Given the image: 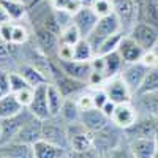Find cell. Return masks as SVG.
<instances>
[{
	"label": "cell",
	"mask_w": 158,
	"mask_h": 158,
	"mask_svg": "<svg viewBox=\"0 0 158 158\" xmlns=\"http://www.w3.org/2000/svg\"><path fill=\"white\" fill-rule=\"evenodd\" d=\"M118 32L123 33L122 22H120V19L117 18L115 13H112V15H109V16H103V18L98 19L95 29L92 30V33L87 36V40L90 41V44L94 46L95 54H97L98 46L104 41V40L109 38V36L114 35V33H118Z\"/></svg>",
	"instance_id": "cell-1"
},
{
	"label": "cell",
	"mask_w": 158,
	"mask_h": 158,
	"mask_svg": "<svg viewBox=\"0 0 158 158\" xmlns=\"http://www.w3.org/2000/svg\"><path fill=\"white\" fill-rule=\"evenodd\" d=\"M41 139L49 141L52 144H57V146L70 150L67 123H65L59 115H51L49 118L43 120V136H41Z\"/></svg>",
	"instance_id": "cell-2"
},
{
	"label": "cell",
	"mask_w": 158,
	"mask_h": 158,
	"mask_svg": "<svg viewBox=\"0 0 158 158\" xmlns=\"http://www.w3.org/2000/svg\"><path fill=\"white\" fill-rule=\"evenodd\" d=\"M68 131V142H70V150L82 152L95 147V133L87 130L81 122H74L67 125Z\"/></svg>",
	"instance_id": "cell-3"
},
{
	"label": "cell",
	"mask_w": 158,
	"mask_h": 158,
	"mask_svg": "<svg viewBox=\"0 0 158 158\" xmlns=\"http://www.w3.org/2000/svg\"><path fill=\"white\" fill-rule=\"evenodd\" d=\"M33 25V36L36 41V48L46 54L48 57L54 59L57 57V51L60 46V38L57 33H54L52 30H49L48 27L41 24H32Z\"/></svg>",
	"instance_id": "cell-4"
},
{
	"label": "cell",
	"mask_w": 158,
	"mask_h": 158,
	"mask_svg": "<svg viewBox=\"0 0 158 158\" xmlns=\"http://www.w3.org/2000/svg\"><path fill=\"white\" fill-rule=\"evenodd\" d=\"M156 133H158V115L139 114L138 120L128 130H125V138L127 139H139V138L153 139Z\"/></svg>",
	"instance_id": "cell-5"
},
{
	"label": "cell",
	"mask_w": 158,
	"mask_h": 158,
	"mask_svg": "<svg viewBox=\"0 0 158 158\" xmlns=\"http://www.w3.org/2000/svg\"><path fill=\"white\" fill-rule=\"evenodd\" d=\"M32 112L24 108L19 114L16 115H11L8 118H3L0 120V125H2V135H0V144H6L10 141H15L16 135L21 131V128L27 123L30 118H32Z\"/></svg>",
	"instance_id": "cell-6"
},
{
	"label": "cell",
	"mask_w": 158,
	"mask_h": 158,
	"mask_svg": "<svg viewBox=\"0 0 158 158\" xmlns=\"http://www.w3.org/2000/svg\"><path fill=\"white\" fill-rule=\"evenodd\" d=\"M125 131L120 130L117 125H114L112 122H109L106 127H104L103 130L97 131L95 133V147L104 153L108 152L109 149L118 146L122 141H125Z\"/></svg>",
	"instance_id": "cell-7"
},
{
	"label": "cell",
	"mask_w": 158,
	"mask_h": 158,
	"mask_svg": "<svg viewBox=\"0 0 158 158\" xmlns=\"http://www.w3.org/2000/svg\"><path fill=\"white\" fill-rule=\"evenodd\" d=\"M114 13L122 22L123 33L127 35L138 22V0H112Z\"/></svg>",
	"instance_id": "cell-8"
},
{
	"label": "cell",
	"mask_w": 158,
	"mask_h": 158,
	"mask_svg": "<svg viewBox=\"0 0 158 158\" xmlns=\"http://www.w3.org/2000/svg\"><path fill=\"white\" fill-rule=\"evenodd\" d=\"M127 35H130L141 48H144L146 51L153 49L158 44V29L152 27V25H149L146 22H141V21H138Z\"/></svg>",
	"instance_id": "cell-9"
},
{
	"label": "cell",
	"mask_w": 158,
	"mask_h": 158,
	"mask_svg": "<svg viewBox=\"0 0 158 158\" xmlns=\"http://www.w3.org/2000/svg\"><path fill=\"white\" fill-rule=\"evenodd\" d=\"M103 89L106 90L109 100L114 101L115 104H118V103H127V101H133V98H135L133 92L130 90V87L127 85V82L122 79L120 74L106 79V82H104Z\"/></svg>",
	"instance_id": "cell-10"
},
{
	"label": "cell",
	"mask_w": 158,
	"mask_h": 158,
	"mask_svg": "<svg viewBox=\"0 0 158 158\" xmlns=\"http://www.w3.org/2000/svg\"><path fill=\"white\" fill-rule=\"evenodd\" d=\"M138 117H139V111L136 108L135 101H127V103H118L115 106L111 122L125 131L138 120Z\"/></svg>",
	"instance_id": "cell-11"
},
{
	"label": "cell",
	"mask_w": 158,
	"mask_h": 158,
	"mask_svg": "<svg viewBox=\"0 0 158 158\" xmlns=\"http://www.w3.org/2000/svg\"><path fill=\"white\" fill-rule=\"evenodd\" d=\"M147 73H149V68L146 65H142L141 62H135V63H125L120 71V76L130 87V90L133 92V95H136Z\"/></svg>",
	"instance_id": "cell-12"
},
{
	"label": "cell",
	"mask_w": 158,
	"mask_h": 158,
	"mask_svg": "<svg viewBox=\"0 0 158 158\" xmlns=\"http://www.w3.org/2000/svg\"><path fill=\"white\" fill-rule=\"evenodd\" d=\"M59 68L63 74H67L76 81L85 82L89 81V76L92 73V63L90 62H79V60H56Z\"/></svg>",
	"instance_id": "cell-13"
},
{
	"label": "cell",
	"mask_w": 158,
	"mask_h": 158,
	"mask_svg": "<svg viewBox=\"0 0 158 158\" xmlns=\"http://www.w3.org/2000/svg\"><path fill=\"white\" fill-rule=\"evenodd\" d=\"M59 67V65H57ZM52 84H56L59 87V90L63 94L65 98H74L76 95H79L82 90H85L89 85L85 82H81V81H76V79L67 76V74H63L62 70L59 68L54 79H52Z\"/></svg>",
	"instance_id": "cell-14"
},
{
	"label": "cell",
	"mask_w": 158,
	"mask_h": 158,
	"mask_svg": "<svg viewBox=\"0 0 158 158\" xmlns=\"http://www.w3.org/2000/svg\"><path fill=\"white\" fill-rule=\"evenodd\" d=\"M98 19H100V16L94 11V8H90V6H82L77 13L73 15V24L77 27V30L81 32L82 38H87L92 33V30L95 29Z\"/></svg>",
	"instance_id": "cell-15"
},
{
	"label": "cell",
	"mask_w": 158,
	"mask_h": 158,
	"mask_svg": "<svg viewBox=\"0 0 158 158\" xmlns=\"http://www.w3.org/2000/svg\"><path fill=\"white\" fill-rule=\"evenodd\" d=\"M49 84V82H48ZM48 84L38 85L35 87V94H33V100L30 103V106L27 108L33 117L41 118V120H46V118L51 117L49 112V104H48Z\"/></svg>",
	"instance_id": "cell-16"
},
{
	"label": "cell",
	"mask_w": 158,
	"mask_h": 158,
	"mask_svg": "<svg viewBox=\"0 0 158 158\" xmlns=\"http://www.w3.org/2000/svg\"><path fill=\"white\" fill-rule=\"evenodd\" d=\"M41 136H43V120L41 118H36V117H32L30 120L21 128V131L16 135L15 141L33 146L36 141L41 139Z\"/></svg>",
	"instance_id": "cell-17"
},
{
	"label": "cell",
	"mask_w": 158,
	"mask_h": 158,
	"mask_svg": "<svg viewBox=\"0 0 158 158\" xmlns=\"http://www.w3.org/2000/svg\"><path fill=\"white\" fill-rule=\"evenodd\" d=\"M118 54L122 56L125 63H135V62H141L142 54L146 52V49L141 48L130 35H123L120 44H118Z\"/></svg>",
	"instance_id": "cell-18"
},
{
	"label": "cell",
	"mask_w": 158,
	"mask_h": 158,
	"mask_svg": "<svg viewBox=\"0 0 158 158\" xmlns=\"http://www.w3.org/2000/svg\"><path fill=\"white\" fill-rule=\"evenodd\" d=\"M79 122H81L87 130L97 133V131L103 130L104 127L111 122V118H108L106 115H104L101 109L92 108V109H89V111H82V112H81V118H79Z\"/></svg>",
	"instance_id": "cell-19"
},
{
	"label": "cell",
	"mask_w": 158,
	"mask_h": 158,
	"mask_svg": "<svg viewBox=\"0 0 158 158\" xmlns=\"http://www.w3.org/2000/svg\"><path fill=\"white\" fill-rule=\"evenodd\" d=\"M0 158H33V147L18 141L0 144Z\"/></svg>",
	"instance_id": "cell-20"
},
{
	"label": "cell",
	"mask_w": 158,
	"mask_h": 158,
	"mask_svg": "<svg viewBox=\"0 0 158 158\" xmlns=\"http://www.w3.org/2000/svg\"><path fill=\"white\" fill-rule=\"evenodd\" d=\"M32 147H33V158H65L68 153L67 149L44 139L36 141Z\"/></svg>",
	"instance_id": "cell-21"
},
{
	"label": "cell",
	"mask_w": 158,
	"mask_h": 158,
	"mask_svg": "<svg viewBox=\"0 0 158 158\" xmlns=\"http://www.w3.org/2000/svg\"><path fill=\"white\" fill-rule=\"evenodd\" d=\"M138 21L158 29V0H138Z\"/></svg>",
	"instance_id": "cell-22"
},
{
	"label": "cell",
	"mask_w": 158,
	"mask_h": 158,
	"mask_svg": "<svg viewBox=\"0 0 158 158\" xmlns=\"http://www.w3.org/2000/svg\"><path fill=\"white\" fill-rule=\"evenodd\" d=\"M16 71L29 82V85L32 87H38V85H43V84H48V77L40 71L35 65L29 63V62H24V63H19Z\"/></svg>",
	"instance_id": "cell-23"
},
{
	"label": "cell",
	"mask_w": 158,
	"mask_h": 158,
	"mask_svg": "<svg viewBox=\"0 0 158 158\" xmlns=\"http://www.w3.org/2000/svg\"><path fill=\"white\" fill-rule=\"evenodd\" d=\"M130 149L136 158H153L156 153L155 141L149 138H139V139H128Z\"/></svg>",
	"instance_id": "cell-24"
},
{
	"label": "cell",
	"mask_w": 158,
	"mask_h": 158,
	"mask_svg": "<svg viewBox=\"0 0 158 158\" xmlns=\"http://www.w3.org/2000/svg\"><path fill=\"white\" fill-rule=\"evenodd\" d=\"M139 114H150L158 115V92H150V94H141L135 95L133 98Z\"/></svg>",
	"instance_id": "cell-25"
},
{
	"label": "cell",
	"mask_w": 158,
	"mask_h": 158,
	"mask_svg": "<svg viewBox=\"0 0 158 158\" xmlns=\"http://www.w3.org/2000/svg\"><path fill=\"white\" fill-rule=\"evenodd\" d=\"M0 6L6 11L10 21L13 22H21L24 18L29 16V6L19 0H0Z\"/></svg>",
	"instance_id": "cell-26"
},
{
	"label": "cell",
	"mask_w": 158,
	"mask_h": 158,
	"mask_svg": "<svg viewBox=\"0 0 158 158\" xmlns=\"http://www.w3.org/2000/svg\"><path fill=\"white\" fill-rule=\"evenodd\" d=\"M22 104L18 101L15 94H8L0 97V120L3 118H8L11 115H16L22 111Z\"/></svg>",
	"instance_id": "cell-27"
},
{
	"label": "cell",
	"mask_w": 158,
	"mask_h": 158,
	"mask_svg": "<svg viewBox=\"0 0 158 158\" xmlns=\"http://www.w3.org/2000/svg\"><path fill=\"white\" fill-rule=\"evenodd\" d=\"M101 57L104 59V70H103V73H104V76H106V79L120 74L125 62H123L122 56L118 54V51L111 52V54H108V56H101Z\"/></svg>",
	"instance_id": "cell-28"
},
{
	"label": "cell",
	"mask_w": 158,
	"mask_h": 158,
	"mask_svg": "<svg viewBox=\"0 0 158 158\" xmlns=\"http://www.w3.org/2000/svg\"><path fill=\"white\" fill-rule=\"evenodd\" d=\"M65 98L63 94L59 90V87L56 84L49 82L48 84V104H49V112L51 115H59L60 114V109L65 103Z\"/></svg>",
	"instance_id": "cell-29"
},
{
	"label": "cell",
	"mask_w": 158,
	"mask_h": 158,
	"mask_svg": "<svg viewBox=\"0 0 158 158\" xmlns=\"http://www.w3.org/2000/svg\"><path fill=\"white\" fill-rule=\"evenodd\" d=\"M95 49L90 44L87 38H81L79 41L73 46V59L79 62H92L95 57Z\"/></svg>",
	"instance_id": "cell-30"
},
{
	"label": "cell",
	"mask_w": 158,
	"mask_h": 158,
	"mask_svg": "<svg viewBox=\"0 0 158 158\" xmlns=\"http://www.w3.org/2000/svg\"><path fill=\"white\" fill-rule=\"evenodd\" d=\"M59 117H60L67 125H68V123L79 122V118H81V109L77 108L74 98H67V100H65L63 106H62V109H60Z\"/></svg>",
	"instance_id": "cell-31"
},
{
	"label": "cell",
	"mask_w": 158,
	"mask_h": 158,
	"mask_svg": "<svg viewBox=\"0 0 158 158\" xmlns=\"http://www.w3.org/2000/svg\"><path fill=\"white\" fill-rule=\"evenodd\" d=\"M30 30L25 24L22 22H15V27H13V36H11V43L15 46H24L30 41Z\"/></svg>",
	"instance_id": "cell-32"
},
{
	"label": "cell",
	"mask_w": 158,
	"mask_h": 158,
	"mask_svg": "<svg viewBox=\"0 0 158 158\" xmlns=\"http://www.w3.org/2000/svg\"><path fill=\"white\" fill-rule=\"evenodd\" d=\"M123 35H125V33L118 32V33H114V35H111L109 38H106V40H104V41L98 46L97 56H108V54H111V52H115V51L118 49V44H120Z\"/></svg>",
	"instance_id": "cell-33"
},
{
	"label": "cell",
	"mask_w": 158,
	"mask_h": 158,
	"mask_svg": "<svg viewBox=\"0 0 158 158\" xmlns=\"http://www.w3.org/2000/svg\"><path fill=\"white\" fill-rule=\"evenodd\" d=\"M150 92H158V67L149 70V73H147L146 79L142 81V84H141L136 95L150 94Z\"/></svg>",
	"instance_id": "cell-34"
},
{
	"label": "cell",
	"mask_w": 158,
	"mask_h": 158,
	"mask_svg": "<svg viewBox=\"0 0 158 158\" xmlns=\"http://www.w3.org/2000/svg\"><path fill=\"white\" fill-rule=\"evenodd\" d=\"M59 38H60V43H62V44L74 46L79 40L82 38V35H81V32L77 30V27H76L74 24H70V25H67L65 29H62Z\"/></svg>",
	"instance_id": "cell-35"
},
{
	"label": "cell",
	"mask_w": 158,
	"mask_h": 158,
	"mask_svg": "<svg viewBox=\"0 0 158 158\" xmlns=\"http://www.w3.org/2000/svg\"><path fill=\"white\" fill-rule=\"evenodd\" d=\"M103 156H104V158H136V156L133 155V152H131V149H130L128 139L122 141L118 146L109 149L108 152H104Z\"/></svg>",
	"instance_id": "cell-36"
},
{
	"label": "cell",
	"mask_w": 158,
	"mask_h": 158,
	"mask_svg": "<svg viewBox=\"0 0 158 158\" xmlns=\"http://www.w3.org/2000/svg\"><path fill=\"white\" fill-rule=\"evenodd\" d=\"M51 5L56 10H63L70 13V15H74V13H77L82 8L79 0H51Z\"/></svg>",
	"instance_id": "cell-37"
},
{
	"label": "cell",
	"mask_w": 158,
	"mask_h": 158,
	"mask_svg": "<svg viewBox=\"0 0 158 158\" xmlns=\"http://www.w3.org/2000/svg\"><path fill=\"white\" fill-rule=\"evenodd\" d=\"M74 100H76L77 108L81 109V112H82V111H89V109H92V108H95V104H94V97H92V89H89V87H87L85 90H82L79 95H76Z\"/></svg>",
	"instance_id": "cell-38"
},
{
	"label": "cell",
	"mask_w": 158,
	"mask_h": 158,
	"mask_svg": "<svg viewBox=\"0 0 158 158\" xmlns=\"http://www.w3.org/2000/svg\"><path fill=\"white\" fill-rule=\"evenodd\" d=\"M10 87H11V94H16V92H19L25 87H32V85H29V82L16 70H11L10 71Z\"/></svg>",
	"instance_id": "cell-39"
},
{
	"label": "cell",
	"mask_w": 158,
	"mask_h": 158,
	"mask_svg": "<svg viewBox=\"0 0 158 158\" xmlns=\"http://www.w3.org/2000/svg\"><path fill=\"white\" fill-rule=\"evenodd\" d=\"M16 46L13 43H8L5 40L0 38V68H3V63L13 59V54H15Z\"/></svg>",
	"instance_id": "cell-40"
},
{
	"label": "cell",
	"mask_w": 158,
	"mask_h": 158,
	"mask_svg": "<svg viewBox=\"0 0 158 158\" xmlns=\"http://www.w3.org/2000/svg\"><path fill=\"white\" fill-rule=\"evenodd\" d=\"M94 11L97 13V15L100 18L103 16H109L114 13V5H112V0H95L94 3Z\"/></svg>",
	"instance_id": "cell-41"
},
{
	"label": "cell",
	"mask_w": 158,
	"mask_h": 158,
	"mask_svg": "<svg viewBox=\"0 0 158 158\" xmlns=\"http://www.w3.org/2000/svg\"><path fill=\"white\" fill-rule=\"evenodd\" d=\"M33 94H35V87H25V89L16 92L15 95H16L18 101L22 104V108H29L33 100Z\"/></svg>",
	"instance_id": "cell-42"
},
{
	"label": "cell",
	"mask_w": 158,
	"mask_h": 158,
	"mask_svg": "<svg viewBox=\"0 0 158 158\" xmlns=\"http://www.w3.org/2000/svg\"><path fill=\"white\" fill-rule=\"evenodd\" d=\"M103 153L94 147V149H89V150H82V152H76V150H68L67 158H101Z\"/></svg>",
	"instance_id": "cell-43"
},
{
	"label": "cell",
	"mask_w": 158,
	"mask_h": 158,
	"mask_svg": "<svg viewBox=\"0 0 158 158\" xmlns=\"http://www.w3.org/2000/svg\"><path fill=\"white\" fill-rule=\"evenodd\" d=\"M92 97H94V104L95 108L101 109L104 106V103H106L109 100L106 90H104L103 87H98V89H92Z\"/></svg>",
	"instance_id": "cell-44"
},
{
	"label": "cell",
	"mask_w": 158,
	"mask_h": 158,
	"mask_svg": "<svg viewBox=\"0 0 158 158\" xmlns=\"http://www.w3.org/2000/svg\"><path fill=\"white\" fill-rule=\"evenodd\" d=\"M11 94V87H10V70L6 68H0V97Z\"/></svg>",
	"instance_id": "cell-45"
},
{
	"label": "cell",
	"mask_w": 158,
	"mask_h": 158,
	"mask_svg": "<svg viewBox=\"0 0 158 158\" xmlns=\"http://www.w3.org/2000/svg\"><path fill=\"white\" fill-rule=\"evenodd\" d=\"M141 63H142V65H146L149 70L156 68V67H158V57H156L155 49H149V51L144 52L142 57H141Z\"/></svg>",
	"instance_id": "cell-46"
},
{
	"label": "cell",
	"mask_w": 158,
	"mask_h": 158,
	"mask_svg": "<svg viewBox=\"0 0 158 158\" xmlns=\"http://www.w3.org/2000/svg\"><path fill=\"white\" fill-rule=\"evenodd\" d=\"M56 60H73V46L62 44V43H60Z\"/></svg>",
	"instance_id": "cell-47"
},
{
	"label": "cell",
	"mask_w": 158,
	"mask_h": 158,
	"mask_svg": "<svg viewBox=\"0 0 158 158\" xmlns=\"http://www.w3.org/2000/svg\"><path fill=\"white\" fill-rule=\"evenodd\" d=\"M13 27H15V22L13 21H6L2 24V29H0V38L5 40V41L11 43V36H13Z\"/></svg>",
	"instance_id": "cell-48"
},
{
	"label": "cell",
	"mask_w": 158,
	"mask_h": 158,
	"mask_svg": "<svg viewBox=\"0 0 158 158\" xmlns=\"http://www.w3.org/2000/svg\"><path fill=\"white\" fill-rule=\"evenodd\" d=\"M115 106H117V104H115L114 101L108 100L106 103H104V106L101 108V111H103V114L106 115L108 118H111V117H112V114H114V111H115Z\"/></svg>",
	"instance_id": "cell-49"
},
{
	"label": "cell",
	"mask_w": 158,
	"mask_h": 158,
	"mask_svg": "<svg viewBox=\"0 0 158 158\" xmlns=\"http://www.w3.org/2000/svg\"><path fill=\"white\" fill-rule=\"evenodd\" d=\"M79 2H81V5L82 6H94V3H95V0H79Z\"/></svg>",
	"instance_id": "cell-50"
},
{
	"label": "cell",
	"mask_w": 158,
	"mask_h": 158,
	"mask_svg": "<svg viewBox=\"0 0 158 158\" xmlns=\"http://www.w3.org/2000/svg\"><path fill=\"white\" fill-rule=\"evenodd\" d=\"M19 2H22L24 5H27L29 8H32V6H33V3H35V0H19Z\"/></svg>",
	"instance_id": "cell-51"
},
{
	"label": "cell",
	"mask_w": 158,
	"mask_h": 158,
	"mask_svg": "<svg viewBox=\"0 0 158 158\" xmlns=\"http://www.w3.org/2000/svg\"><path fill=\"white\" fill-rule=\"evenodd\" d=\"M153 141H155V147H156V152H158V133L153 136Z\"/></svg>",
	"instance_id": "cell-52"
},
{
	"label": "cell",
	"mask_w": 158,
	"mask_h": 158,
	"mask_svg": "<svg viewBox=\"0 0 158 158\" xmlns=\"http://www.w3.org/2000/svg\"><path fill=\"white\" fill-rule=\"evenodd\" d=\"M41 2H44V0H35V3H33V6H35V5H38V3H41ZM29 10H30V8H29Z\"/></svg>",
	"instance_id": "cell-53"
},
{
	"label": "cell",
	"mask_w": 158,
	"mask_h": 158,
	"mask_svg": "<svg viewBox=\"0 0 158 158\" xmlns=\"http://www.w3.org/2000/svg\"><path fill=\"white\" fill-rule=\"evenodd\" d=\"M153 49H155V52H156V57H158V44H156V46H155Z\"/></svg>",
	"instance_id": "cell-54"
},
{
	"label": "cell",
	"mask_w": 158,
	"mask_h": 158,
	"mask_svg": "<svg viewBox=\"0 0 158 158\" xmlns=\"http://www.w3.org/2000/svg\"><path fill=\"white\" fill-rule=\"evenodd\" d=\"M153 158H158V152H156V153H155V156H153Z\"/></svg>",
	"instance_id": "cell-55"
},
{
	"label": "cell",
	"mask_w": 158,
	"mask_h": 158,
	"mask_svg": "<svg viewBox=\"0 0 158 158\" xmlns=\"http://www.w3.org/2000/svg\"><path fill=\"white\" fill-rule=\"evenodd\" d=\"M0 135H2V125H0Z\"/></svg>",
	"instance_id": "cell-56"
},
{
	"label": "cell",
	"mask_w": 158,
	"mask_h": 158,
	"mask_svg": "<svg viewBox=\"0 0 158 158\" xmlns=\"http://www.w3.org/2000/svg\"><path fill=\"white\" fill-rule=\"evenodd\" d=\"M2 24H3V22H2V21H0V29H2Z\"/></svg>",
	"instance_id": "cell-57"
},
{
	"label": "cell",
	"mask_w": 158,
	"mask_h": 158,
	"mask_svg": "<svg viewBox=\"0 0 158 158\" xmlns=\"http://www.w3.org/2000/svg\"><path fill=\"white\" fill-rule=\"evenodd\" d=\"M101 158H104V156H101Z\"/></svg>",
	"instance_id": "cell-58"
},
{
	"label": "cell",
	"mask_w": 158,
	"mask_h": 158,
	"mask_svg": "<svg viewBox=\"0 0 158 158\" xmlns=\"http://www.w3.org/2000/svg\"><path fill=\"white\" fill-rule=\"evenodd\" d=\"M65 158H67V156H65Z\"/></svg>",
	"instance_id": "cell-59"
}]
</instances>
